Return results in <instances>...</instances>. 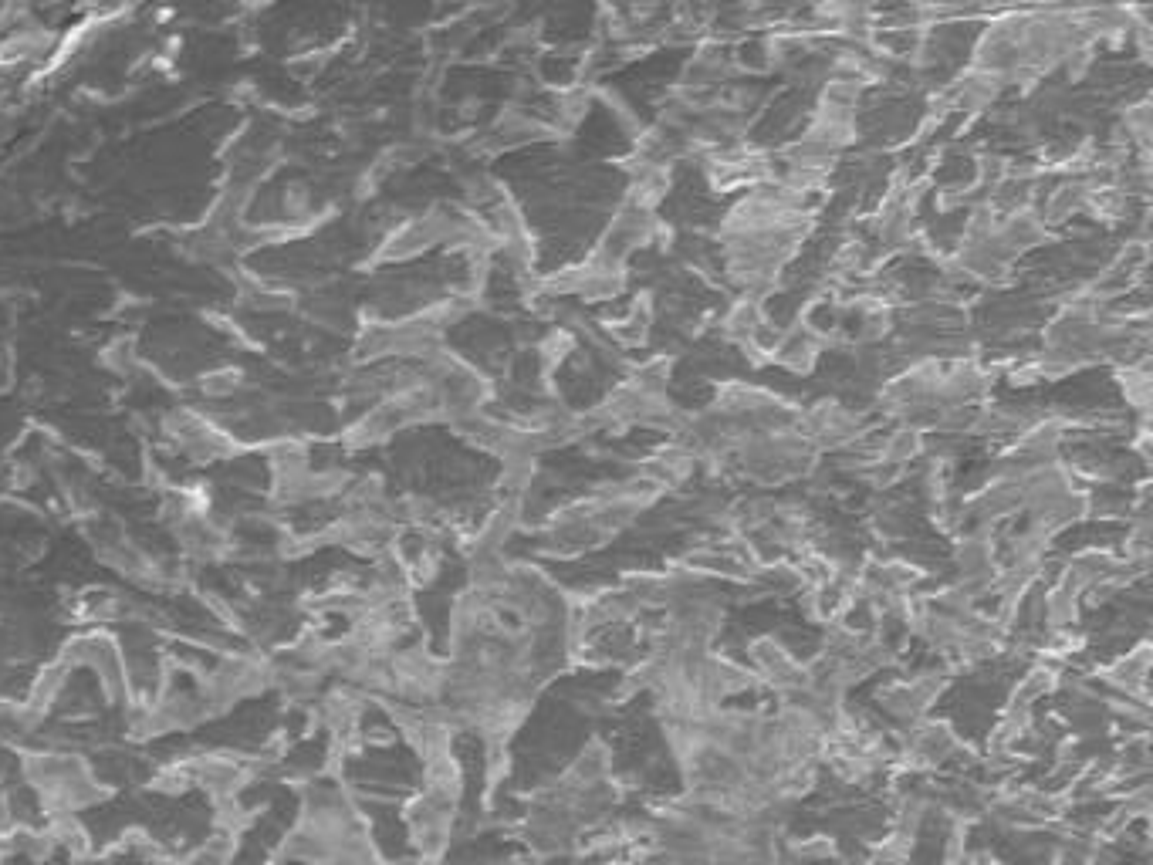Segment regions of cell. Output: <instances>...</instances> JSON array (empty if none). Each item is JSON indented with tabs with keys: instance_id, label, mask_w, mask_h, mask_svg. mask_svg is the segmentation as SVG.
I'll return each mask as SVG.
<instances>
[{
	"instance_id": "obj_1",
	"label": "cell",
	"mask_w": 1153,
	"mask_h": 865,
	"mask_svg": "<svg viewBox=\"0 0 1153 865\" xmlns=\"http://www.w3.org/2000/svg\"><path fill=\"white\" fill-rule=\"evenodd\" d=\"M186 761H190L193 788L210 791L214 798L241 795V788L247 781L244 761H237V757H230V754H200V757H186Z\"/></svg>"
},
{
	"instance_id": "obj_2",
	"label": "cell",
	"mask_w": 1153,
	"mask_h": 865,
	"mask_svg": "<svg viewBox=\"0 0 1153 865\" xmlns=\"http://www.w3.org/2000/svg\"><path fill=\"white\" fill-rule=\"evenodd\" d=\"M758 328H761V301L751 298V294H744L738 305L727 311L724 332L731 338H738V342H748V338H755Z\"/></svg>"
},
{
	"instance_id": "obj_3",
	"label": "cell",
	"mask_w": 1153,
	"mask_h": 865,
	"mask_svg": "<svg viewBox=\"0 0 1153 865\" xmlns=\"http://www.w3.org/2000/svg\"><path fill=\"white\" fill-rule=\"evenodd\" d=\"M65 673H68V666H61V663L48 666V670H44V673L38 676V680H34V686H31L28 707H34L38 713H44V710H48L51 703L58 700L61 686H65Z\"/></svg>"
},
{
	"instance_id": "obj_4",
	"label": "cell",
	"mask_w": 1153,
	"mask_h": 865,
	"mask_svg": "<svg viewBox=\"0 0 1153 865\" xmlns=\"http://www.w3.org/2000/svg\"><path fill=\"white\" fill-rule=\"evenodd\" d=\"M650 294H640V301H636L633 308H629V315L623 325H616V335L623 338L626 345H636L646 338V325H650Z\"/></svg>"
},
{
	"instance_id": "obj_5",
	"label": "cell",
	"mask_w": 1153,
	"mask_h": 865,
	"mask_svg": "<svg viewBox=\"0 0 1153 865\" xmlns=\"http://www.w3.org/2000/svg\"><path fill=\"white\" fill-rule=\"evenodd\" d=\"M153 788H159V791H166V795H180V791H186V788H193V774H190V761H170L166 764V768H159L156 771V778H153Z\"/></svg>"
},
{
	"instance_id": "obj_6",
	"label": "cell",
	"mask_w": 1153,
	"mask_h": 865,
	"mask_svg": "<svg viewBox=\"0 0 1153 865\" xmlns=\"http://www.w3.org/2000/svg\"><path fill=\"white\" fill-rule=\"evenodd\" d=\"M569 349H572V335L569 332H552V335L545 338V342H541V359H545V365L552 369L555 362H562L565 355H569Z\"/></svg>"
}]
</instances>
